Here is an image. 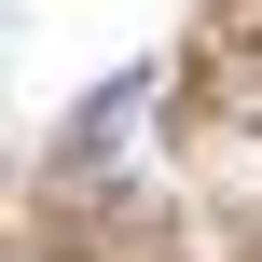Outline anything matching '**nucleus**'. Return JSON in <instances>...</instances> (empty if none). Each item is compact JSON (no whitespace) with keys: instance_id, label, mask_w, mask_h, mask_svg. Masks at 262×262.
Wrapping results in <instances>:
<instances>
[{"instance_id":"1","label":"nucleus","mask_w":262,"mask_h":262,"mask_svg":"<svg viewBox=\"0 0 262 262\" xmlns=\"http://www.w3.org/2000/svg\"><path fill=\"white\" fill-rule=\"evenodd\" d=\"M138 124H152V69H124V83H97V111L69 124V166H97V152H124Z\"/></svg>"}]
</instances>
